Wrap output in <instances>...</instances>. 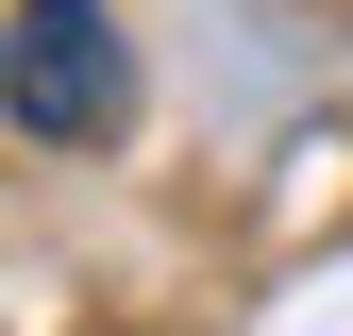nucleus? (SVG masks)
<instances>
[{
	"mask_svg": "<svg viewBox=\"0 0 353 336\" xmlns=\"http://www.w3.org/2000/svg\"><path fill=\"white\" fill-rule=\"evenodd\" d=\"M0 118L34 151H118L135 135V34L101 0H17L0 17Z\"/></svg>",
	"mask_w": 353,
	"mask_h": 336,
	"instance_id": "obj_1",
	"label": "nucleus"
}]
</instances>
